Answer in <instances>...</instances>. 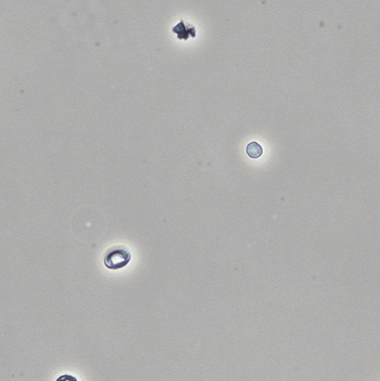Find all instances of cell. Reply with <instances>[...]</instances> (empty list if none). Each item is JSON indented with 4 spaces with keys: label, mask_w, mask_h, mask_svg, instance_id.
Here are the masks:
<instances>
[{
    "label": "cell",
    "mask_w": 380,
    "mask_h": 381,
    "mask_svg": "<svg viewBox=\"0 0 380 381\" xmlns=\"http://www.w3.org/2000/svg\"><path fill=\"white\" fill-rule=\"evenodd\" d=\"M246 151L249 157L252 158H259L262 155L263 149L260 144L257 142H252L248 145Z\"/></svg>",
    "instance_id": "cell-2"
},
{
    "label": "cell",
    "mask_w": 380,
    "mask_h": 381,
    "mask_svg": "<svg viewBox=\"0 0 380 381\" xmlns=\"http://www.w3.org/2000/svg\"><path fill=\"white\" fill-rule=\"evenodd\" d=\"M56 381H78L77 379H76V377L74 376H71V375H67V374H65V375H62V376H59L58 378H57V380Z\"/></svg>",
    "instance_id": "cell-3"
},
{
    "label": "cell",
    "mask_w": 380,
    "mask_h": 381,
    "mask_svg": "<svg viewBox=\"0 0 380 381\" xmlns=\"http://www.w3.org/2000/svg\"><path fill=\"white\" fill-rule=\"evenodd\" d=\"M132 255L124 246H113L106 251L103 263L110 270H119L127 266Z\"/></svg>",
    "instance_id": "cell-1"
}]
</instances>
